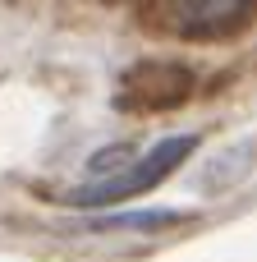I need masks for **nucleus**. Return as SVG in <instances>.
Returning <instances> with one entry per match:
<instances>
[{
	"label": "nucleus",
	"instance_id": "2",
	"mask_svg": "<svg viewBox=\"0 0 257 262\" xmlns=\"http://www.w3.org/2000/svg\"><path fill=\"white\" fill-rule=\"evenodd\" d=\"M193 92V74L175 60H143L124 74L120 83V106L124 111H170Z\"/></svg>",
	"mask_w": 257,
	"mask_h": 262
},
{
	"label": "nucleus",
	"instance_id": "1",
	"mask_svg": "<svg viewBox=\"0 0 257 262\" xmlns=\"http://www.w3.org/2000/svg\"><path fill=\"white\" fill-rule=\"evenodd\" d=\"M193 134H179V138H161L156 147H147L133 166H124L120 175H106V180H92V184H83V189H74L69 193V203H78V207H115V203H124V198H138V193H152L189 152H193Z\"/></svg>",
	"mask_w": 257,
	"mask_h": 262
},
{
	"label": "nucleus",
	"instance_id": "3",
	"mask_svg": "<svg viewBox=\"0 0 257 262\" xmlns=\"http://www.w3.org/2000/svg\"><path fill=\"white\" fill-rule=\"evenodd\" d=\"M257 0H170V23L184 37H221L248 23Z\"/></svg>",
	"mask_w": 257,
	"mask_h": 262
}]
</instances>
